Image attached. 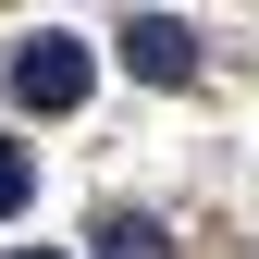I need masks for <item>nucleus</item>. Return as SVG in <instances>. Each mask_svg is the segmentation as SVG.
<instances>
[{"mask_svg":"<svg viewBox=\"0 0 259 259\" xmlns=\"http://www.w3.org/2000/svg\"><path fill=\"white\" fill-rule=\"evenodd\" d=\"M0 87H13V111H74V99H87V50L62 37V25H50V37H13Z\"/></svg>","mask_w":259,"mask_h":259,"instance_id":"obj_1","label":"nucleus"},{"mask_svg":"<svg viewBox=\"0 0 259 259\" xmlns=\"http://www.w3.org/2000/svg\"><path fill=\"white\" fill-rule=\"evenodd\" d=\"M25 198H37V160H25V148H13V136H0V222H13V210H25Z\"/></svg>","mask_w":259,"mask_h":259,"instance_id":"obj_4","label":"nucleus"},{"mask_svg":"<svg viewBox=\"0 0 259 259\" xmlns=\"http://www.w3.org/2000/svg\"><path fill=\"white\" fill-rule=\"evenodd\" d=\"M99 259H173V235L148 210H99Z\"/></svg>","mask_w":259,"mask_h":259,"instance_id":"obj_3","label":"nucleus"},{"mask_svg":"<svg viewBox=\"0 0 259 259\" xmlns=\"http://www.w3.org/2000/svg\"><path fill=\"white\" fill-rule=\"evenodd\" d=\"M0 259H50V247H0Z\"/></svg>","mask_w":259,"mask_h":259,"instance_id":"obj_5","label":"nucleus"},{"mask_svg":"<svg viewBox=\"0 0 259 259\" xmlns=\"http://www.w3.org/2000/svg\"><path fill=\"white\" fill-rule=\"evenodd\" d=\"M123 62H136L148 87H185L198 74V25L185 13H123Z\"/></svg>","mask_w":259,"mask_h":259,"instance_id":"obj_2","label":"nucleus"}]
</instances>
